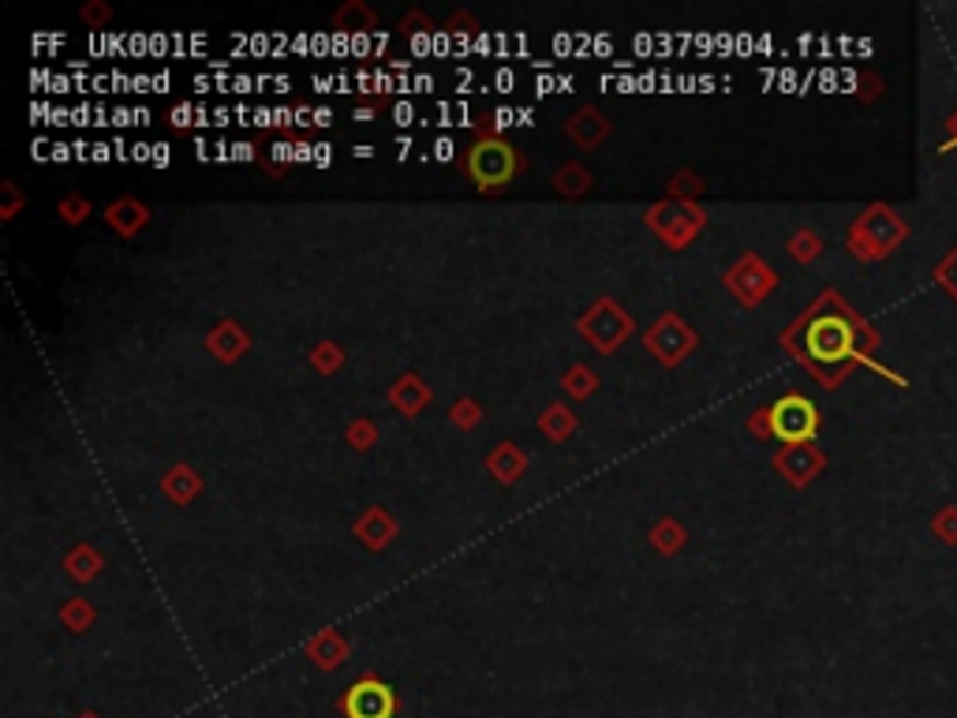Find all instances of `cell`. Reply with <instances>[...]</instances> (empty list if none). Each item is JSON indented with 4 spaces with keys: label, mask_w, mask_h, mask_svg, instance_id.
Instances as JSON below:
<instances>
[{
    "label": "cell",
    "mask_w": 957,
    "mask_h": 718,
    "mask_svg": "<svg viewBox=\"0 0 957 718\" xmlns=\"http://www.w3.org/2000/svg\"><path fill=\"white\" fill-rule=\"evenodd\" d=\"M853 344V333L842 318H819V322L808 330V352L816 360H842Z\"/></svg>",
    "instance_id": "obj_4"
},
{
    "label": "cell",
    "mask_w": 957,
    "mask_h": 718,
    "mask_svg": "<svg viewBox=\"0 0 957 718\" xmlns=\"http://www.w3.org/2000/svg\"><path fill=\"white\" fill-rule=\"evenodd\" d=\"M771 426L778 438L786 442H805L816 434V408L805 401V397H786V401L774 404L771 412Z\"/></svg>",
    "instance_id": "obj_3"
},
{
    "label": "cell",
    "mask_w": 957,
    "mask_h": 718,
    "mask_svg": "<svg viewBox=\"0 0 957 718\" xmlns=\"http://www.w3.org/2000/svg\"><path fill=\"white\" fill-rule=\"evenodd\" d=\"M150 161H153V166H169V147H166V143H158V147H153Z\"/></svg>",
    "instance_id": "obj_8"
},
{
    "label": "cell",
    "mask_w": 957,
    "mask_h": 718,
    "mask_svg": "<svg viewBox=\"0 0 957 718\" xmlns=\"http://www.w3.org/2000/svg\"><path fill=\"white\" fill-rule=\"evenodd\" d=\"M394 711H397L394 693L375 677L355 681L349 696H344V718H394Z\"/></svg>",
    "instance_id": "obj_2"
},
{
    "label": "cell",
    "mask_w": 957,
    "mask_h": 718,
    "mask_svg": "<svg viewBox=\"0 0 957 718\" xmlns=\"http://www.w3.org/2000/svg\"><path fill=\"white\" fill-rule=\"evenodd\" d=\"M434 158L437 161H449L453 158V139H437L434 143Z\"/></svg>",
    "instance_id": "obj_5"
},
{
    "label": "cell",
    "mask_w": 957,
    "mask_h": 718,
    "mask_svg": "<svg viewBox=\"0 0 957 718\" xmlns=\"http://www.w3.org/2000/svg\"><path fill=\"white\" fill-rule=\"evenodd\" d=\"M513 83H516L513 71H498V87H501V90H513Z\"/></svg>",
    "instance_id": "obj_10"
},
{
    "label": "cell",
    "mask_w": 957,
    "mask_h": 718,
    "mask_svg": "<svg viewBox=\"0 0 957 718\" xmlns=\"http://www.w3.org/2000/svg\"><path fill=\"white\" fill-rule=\"evenodd\" d=\"M330 161H333V150L326 147V143L322 147H315V166H330Z\"/></svg>",
    "instance_id": "obj_7"
},
{
    "label": "cell",
    "mask_w": 957,
    "mask_h": 718,
    "mask_svg": "<svg viewBox=\"0 0 957 718\" xmlns=\"http://www.w3.org/2000/svg\"><path fill=\"white\" fill-rule=\"evenodd\" d=\"M330 121H333V113H326V109H318V113H315V124L318 127H330Z\"/></svg>",
    "instance_id": "obj_12"
},
{
    "label": "cell",
    "mask_w": 957,
    "mask_h": 718,
    "mask_svg": "<svg viewBox=\"0 0 957 718\" xmlns=\"http://www.w3.org/2000/svg\"><path fill=\"white\" fill-rule=\"evenodd\" d=\"M232 158H236V161H251V158H254V147H251V143H236V147H232Z\"/></svg>",
    "instance_id": "obj_6"
},
{
    "label": "cell",
    "mask_w": 957,
    "mask_h": 718,
    "mask_svg": "<svg viewBox=\"0 0 957 718\" xmlns=\"http://www.w3.org/2000/svg\"><path fill=\"white\" fill-rule=\"evenodd\" d=\"M68 150H71V147H64V143H57V147H53V158H57V161H68Z\"/></svg>",
    "instance_id": "obj_13"
},
{
    "label": "cell",
    "mask_w": 957,
    "mask_h": 718,
    "mask_svg": "<svg viewBox=\"0 0 957 718\" xmlns=\"http://www.w3.org/2000/svg\"><path fill=\"white\" fill-rule=\"evenodd\" d=\"M105 158H109V147H105V143H98V147H94V161H105Z\"/></svg>",
    "instance_id": "obj_14"
},
{
    "label": "cell",
    "mask_w": 957,
    "mask_h": 718,
    "mask_svg": "<svg viewBox=\"0 0 957 718\" xmlns=\"http://www.w3.org/2000/svg\"><path fill=\"white\" fill-rule=\"evenodd\" d=\"M412 105H397V124H412Z\"/></svg>",
    "instance_id": "obj_9"
},
{
    "label": "cell",
    "mask_w": 957,
    "mask_h": 718,
    "mask_svg": "<svg viewBox=\"0 0 957 718\" xmlns=\"http://www.w3.org/2000/svg\"><path fill=\"white\" fill-rule=\"evenodd\" d=\"M468 172L479 187H501L513 180L516 172V153L505 147L501 139H479L468 153Z\"/></svg>",
    "instance_id": "obj_1"
},
{
    "label": "cell",
    "mask_w": 957,
    "mask_h": 718,
    "mask_svg": "<svg viewBox=\"0 0 957 718\" xmlns=\"http://www.w3.org/2000/svg\"><path fill=\"white\" fill-rule=\"evenodd\" d=\"M412 49H415V53H426V49H431V38H426V34H415V38H412Z\"/></svg>",
    "instance_id": "obj_11"
}]
</instances>
